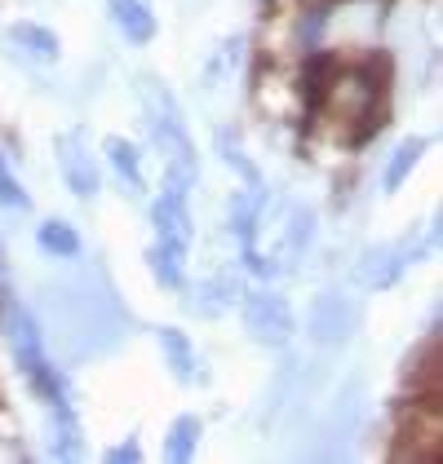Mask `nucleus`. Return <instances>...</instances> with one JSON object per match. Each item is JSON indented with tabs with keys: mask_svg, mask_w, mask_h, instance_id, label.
<instances>
[{
	"mask_svg": "<svg viewBox=\"0 0 443 464\" xmlns=\"http://www.w3.org/2000/svg\"><path fill=\"white\" fill-rule=\"evenodd\" d=\"M44 314H49L54 341L63 345L67 358H89L98 350H111L124 336V310H120L111 284L103 279V270H84V275H72L67 284H49Z\"/></svg>",
	"mask_w": 443,
	"mask_h": 464,
	"instance_id": "nucleus-1",
	"label": "nucleus"
},
{
	"mask_svg": "<svg viewBox=\"0 0 443 464\" xmlns=\"http://www.w3.org/2000/svg\"><path fill=\"white\" fill-rule=\"evenodd\" d=\"M143 102H147L151 142L160 146V155H164V186L186 195L195 173H200V164H195V142L186 133L182 111L173 102V93L164 84H155V80H143Z\"/></svg>",
	"mask_w": 443,
	"mask_h": 464,
	"instance_id": "nucleus-2",
	"label": "nucleus"
},
{
	"mask_svg": "<svg viewBox=\"0 0 443 464\" xmlns=\"http://www.w3.org/2000/svg\"><path fill=\"white\" fill-rule=\"evenodd\" d=\"M0 332H5V345L14 350V362L23 367V376L32 381V390L49 402V407H67V385L58 376V367L44 358V336H40L36 319L23 301H0Z\"/></svg>",
	"mask_w": 443,
	"mask_h": 464,
	"instance_id": "nucleus-3",
	"label": "nucleus"
},
{
	"mask_svg": "<svg viewBox=\"0 0 443 464\" xmlns=\"http://www.w3.org/2000/svg\"><path fill=\"white\" fill-rule=\"evenodd\" d=\"M320 115L341 133H355V129L372 124V115H377V75L359 72V67L332 72L324 80V89H320Z\"/></svg>",
	"mask_w": 443,
	"mask_h": 464,
	"instance_id": "nucleus-4",
	"label": "nucleus"
},
{
	"mask_svg": "<svg viewBox=\"0 0 443 464\" xmlns=\"http://www.w3.org/2000/svg\"><path fill=\"white\" fill-rule=\"evenodd\" d=\"M439 235V221L426 226V239H417V230L399 239V244H381V248H369L359 261H355V284L359 287H390L399 275H404L412 261H421V252L435 244Z\"/></svg>",
	"mask_w": 443,
	"mask_h": 464,
	"instance_id": "nucleus-5",
	"label": "nucleus"
},
{
	"mask_svg": "<svg viewBox=\"0 0 443 464\" xmlns=\"http://www.w3.org/2000/svg\"><path fill=\"white\" fill-rule=\"evenodd\" d=\"M364 420H369V393H364V385L355 381L350 390H341V398L332 402L329 420L320 425V447H315V456H324V460L346 456V451H350V442L359 438Z\"/></svg>",
	"mask_w": 443,
	"mask_h": 464,
	"instance_id": "nucleus-6",
	"label": "nucleus"
},
{
	"mask_svg": "<svg viewBox=\"0 0 443 464\" xmlns=\"http://www.w3.org/2000/svg\"><path fill=\"white\" fill-rule=\"evenodd\" d=\"M355 327H359V305H355V301H346L341 292H320V296L310 301L306 332H310V341H315V345L337 350V345H346V341L355 336Z\"/></svg>",
	"mask_w": 443,
	"mask_h": 464,
	"instance_id": "nucleus-7",
	"label": "nucleus"
},
{
	"mask_svg": "<svg viewBox=\"0 0 443 464\" xmlns=\"http://www.w3.org/2000/svg\"><path fill=\"white\" fill-rule=\"evenodd\" d=\"M244 327H249V336L258 345H271V350L275 345H289V336H293V310L275 292H249L244 296Z\"/></svg>",
	"mask_w": 443,
	"mask_h": 464,
	"instance_id": "nucleus-8",
	"label": "nucleus"
},
{
	"mask_svg": "<svg viewBox=\"0 0 443 464\" xmlns=\"http://www.w3.org/2000/svg\"><path fill=\"white\" fill-rule=\"evenodd\" d=\"M58 169H63V181H67V190H72L75 199H94L98 195V160L89 155V142H84V133H67V138H58Z\"/></svg>",
	"mask_w": 443,
	"mask_h": 464,
	"instance_id": "nucleus-9",
	"label": "nucleus"
},
{
	"mask_svg": "<svg viewBox=\"0 0 443 464\" xmlns=\"http://www.w3.org/2000/svg\"><path fill=\"white\" fill-rule=\"evenodd\" d=\"M310 239H315V213L310 208H293L284 230H280V248L271 252V270H293L297 261L310 252Z\"/></svg>",
	"mask_w": 443,
	"mask_h": 464,
	"instance_id": "nucleus-10",
	"label": "nucleus"
},
{
	"mask_svg": "<svg viewBox=\"0 0 443 464\" xmlns=\"http://www.w3.org/2000/svg\"><path fill=\"white\" fill-rule=\"evenodd\" d=\"M151 221H155V235H160L164 244H178V248L191 244V213H186L182 190H169V186H164V195H160L155 208H151Z\"/></svg>",
	"mask_w": 443,
	"mask_h": 464,
	"instance_id": "nucleus-11",
	"label": "nucleus"
},
{
	"mask_svg": "<svg viewBox=\"0 0 443 464\" xmlns=\"http://www.w3.org/2000/svg\"><path fill=\"white\" fill-rule=\"evenodd\" d=\"M111 23L133 44H147L155 36V18H151V9L143 0H111Z\"/></svg>",
	"mask_w": 443,
	"mask_h": 464,
	"instance_id": "nucleus-12",
	"label": "nucleus"
},
{
	"mask_svg": "<svg viewBox=\"0 0 443 464\" xmlns=\"http://www.w3.org/2000/svg\"><path fill=\"white\" fill-rule=\"evenodd\" d=\"M240 301V287L231 284V279H209V284H200L195 292H191V314H204V319H218V314H226L231 305Z\"/></svg>",
	"mask_w": 443,
	"mask_h": 464,
	"instance_id": "nucleus-13",
	"label": "nucleus"
},
{
	"mask_svg": "<svg viewBox=\"0 0 443 464\" xmlns=\"http://www.w3.org/2000/svg\"><path fill=\"white\" fill-rule=\"evenodd\" d=\"M107 160H111V169L120 173V181L129 186V195H143V190H147V181H143V155H138L133 142L107 138Z\"/></svg>",
	"mask_w": 443,
	"mask_h": 464,
	"instance_id": "nucleus-14",
	"label": "nucleus"
},
{
	"mask_svg": "<svg viewBox=\"0 0 443 464\" xmlns=\"http://www.w3.org/2000/svg\"><path fill=\"white\" fill-rule=\"evenodd\" d=\"M182 256H186V248L155 239L151 252H147V266H151V275H155V284L160 287H182Z\"/></svg>",
	"mask_w": 443,
	"mask_h": 464,
	"instance_id": "nucleus-15",
	"label": "nucleus"
},
{
	"mask_svg": "<svg viewBox=\"0 0 443 464\" xmlns=\"http://www.w3.org/2000/svg\"><path fill=\"white\" fill-rule=\"evenodd\" d=\"M195 442H200V420L195 416H178L169 425V438H164V460L186 464L195 456Z\"/></svg>",
	"mask_w": 443,
	"mask_h": 464,
	"instance_id": "nucleus-16",
	"label": "nucleus"
},
{
	"mask_svg": "<svg viewBox=\"0 0 443 464\" xmlns=\"http://www.w3.org/2000/svg\"><path fill=\"white\" fill-rule=\"evenodd\" d=\"M160 350H164V358H169V367H173L178 381H195V350H191V341H186L178 327H164L160 332Z\"/></svg>",
	"mask_w": 443,
	"mask_h": 464,
	"instance_id": "nucleus-17",
	"label": "nucleus"
},
{
	"mask_svg": "<svg viewBox=\"0 0 443 464\" xmlns=\"http://www.w3.org/2000/svg\"><path fill=\"white\" fill-rule=\"evenodd\" d=\"M40 252H49V256H58V261H67V256H75L80 252V235H75V226H67V221H44L36 235Z\"/></svg>",
	"mask_w": 443,
	"mask_h": 464,
	"instance_id": "nucleus-18",
	"label": "nucleus"
},
{
	"mask_svg": "<svg viewBox=\"0 0 443 464\" xmlns=\"http://www.w3.org/2000/svg\"><path fill=\"white\" fill-rule=\"evenodd\" d=\"M9 36H14V44H23L32 58H40V63H54V58H58V36H54L49 27H36V23H18Z\"/></svg>",
	"mask_w": 443,
	"mask_h": 464,
	"instance_id": "nucleus-19",
	"label": "nucleus"
},
{
	"mask_svg": "<svg viewBox=\"0 0 443 464\" xmlns=\"http://www.w3.org/2000/svg\"><path fill=\"white\" fill-rule=\"evenodd\" d=\"M421 150H426V142H421V138H408V142L395 146V155H390V164H386V178H381V186H386V190H399V186H404V178L417 169Z\"/></svg>",
	"mask_w": 443,
	"mask_h": 464,
	"instance_id": "nucleus-20",
	"label": "nucleus"
},
{
	"mask_svg": "<svg viewBox=\"0 0 443 464\" xmlns=\"http://www.w3.org/2000/svg\"><path fill=\"white\" fill-rule=\"evenodd\" d=\"M0 204L14 208V213H27V208H32V195L18 186V178H14V169H9L5 155H0Z\"/></svg>",
	"mask_w": 443,
	"mask_h": 464,
	"instance_id": "nucleus-21",
	"label": "nucleus"
},
{
	"mask_svg": "<svg viewBox=\"0 0 443 464\" xmlns=\"http://www.w3.org/2000/svg\"><path fill=\"white\" fill-rule=\"evenodd\" d=\"M240 49H244V40H235V36L226 40V44H222V49H218V58L209 63V72H204V80L213 84L218 75H226V72H231V67H235V58H240Z\"/></svg>",
	"mask_w": 443,
	"mask_h": 464,
	"instance_id": "nucleus-22",
	"label": "nucleus"
},
{
	"mask_svg": "<svg viewBox=\"0 0 443 464\" xmlns=\"http://www.w3.org/2000/svg\"><path fill=\"white\" fill-rule=\"evenodd\" d=\"M222 155H226V164H231V169H240L249 181H258V169H253V164H249V160H244V155L231 146V138H222Z\"/></svg>",
	"mask_w": 443,
	"mask_h": 464,
	"instance_id": "nucleus-23",
	"label": "nucleus"
},
{
	"mask_svg": "<svg viewBox=\"0 0 443 464\" xmlns=\"http://www.w3.org/2000/svg\"><path fill=\"white\" fill-rule=\"evenodd\" d=\"M111 460H115V464H129V460L138 464V460H143V447H138V438H129V442L111 447Z\"/></svg>",
	"mask_w": 443,
	"mask_h": 464,
	"instance_id": "nucleus-24",
	"label": "nucleus"
}]
</instances>
